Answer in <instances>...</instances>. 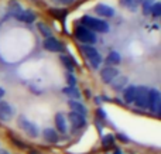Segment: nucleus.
<instances>
[{"label": "nucleus", "instance_id": "nucleus-19", "mask_svg": "<svg viewBox=\"0 0 161 154\" xmlns=\"http://www.w3.org/2000/svg\"><path fill=\"white\" fill-rule=\"evenodd\" d=\"M62 92H64L67 96H69V98H72V101H74V99H78L79 96H80L79 91L76 89L75 86H68V88H64V91H62Z\"/></svg>", "mask_w": 161, "mask_h": 154}, {"label": "nucleus", "instance_id": "nucleus-22", "mask_svg": "<svg viewBox=\"0 0 161 154\" xmlns=\"http://www.w3.org/2000/svg\"><path fill=\"white\" fill-rule=\"evenodd\" d=\"M8 8H10V13L13 14V16H16V14H19L20 11L23 10L21 7H20V4L16 2V0H11L10 4H8Z\"/></svg>", "mask_w": 161, "mask_h": 154}, {"label": "nucleus", "instance_id": "nucleus-10", "mask_svg": "<svg viewBox=\"0 0 161 154\" xmlns=\"http://www.w3.org/2000/svg\"><path fill=\"white\" fill-rule=\"evenodd\" d=\"M68 119H69V122H71V124H72V127H75V129H80V127H83V126L86 124L85 116L79 115V113L69 112V115H68Z\"/></svg>", "mask_w": 161, "mask_h": 154}, {"label": "nucleus", "instance_id": "nucleus-7", "mask_svg": "<svg viewBox=\"0 0 161 154\" xmlns=\"http://www.w3.org/2000/svg\"><path fill=\"white\" fill-rule=\"evenodd\" d=\"M42 47L44 50L50 51V52H61L64 51V44L61 41H58L54 37H50V38H45L44 42H42Z\"/></svg>", "mask_w": 161, "mask_h": 154}, {"label": "nucleus", "instance_id": "nucleus-11", "mask_svg": "<svg viewBox=\"0 0 161 154\" xmlns=\"http://www.w3.org/2000/svg\"><path fill=\"white\" fill-rule=\"evenodd\" d=\"M14 17H16L17 20H20V21H23V23H28V24L36 21V13H34L33 10H21Z\"/></svg>", "mask_w": 161, "mask_h": 154}, {"label": "nucleus", "instance_id": "nucleus-21", "mask_svg": "<svg viewBox=\"0 0 161 154\" xmlns=\"http://www.w3.org/2000/svg\"><path fill=\"white\" fill-rule=\"evenodd\" d=\"M37 27H38L40 33H41L42 36L45 37V38H50V37H53V36H51V30L48 28V25L44 24V23H38V24H37Z\"/></svg>", "mask_w": 161, "mask_h": 154}, {"label": "nucleus", "instance_id": "nucleus-13", "mask_svg": "<svg viewBox=\"0 0 161 154\" xmlns=\"http://www.w3.org/2000/svg\"><path fill=\"white\" fill-rule=\"evenodd\" d=\"M68 105H69V107L72 109L71 112L79 113V115H82V116H85V118H86V115H88V110H86V107L83 106L82 103H79L78 101H72V99H69Z\"/></svg>", "mask_w": 161, "mask_h": 154}, {"label": "nucleus", "instance_id": "nucleus-15", "mask_svg": "<svg viewBox=\"0 0 161 154\" xmlns=\"http://www.w3.org/2000/svg\"><path fill=\"white\" fill-rule=\"evenodd\" d=\"M136 92H137V86H127L123 92V98H125V102L127 103H133L134 102V98H136Z\"/></svg>", "mask_w": 161, "mask_h": 154}, {"label": "nucleus", "instance_id": "nucleus-12", "mask_svg": "<svg viewBox=\"0 0 161 154\" xmlns=\"http://www.w3.org/2000/svg\"><path fill=\"white\" fill-rule=\"evenodd\" d=\"M95 13L102 16V17H113L114 10L110 7V6H106L105 3H99V4L95 7Z\"/></svg>", "mask_w": 161, "mask_h": 154}, {"label": "nucleus", "instance_id": "nucleus-20", "mask_svg": "<svg viewBox=\"0 0 161 154\" xmlns=\"http://www.w3.org/2000/svg\"><path fill=\"white\" fill-rule=\"evenodd\" d=\"M106 61L109 62V64H119L122 59H120V54L116 52V51H112V52L108 54V57H106Z\"/></svg>", "mask_w": 161, "mask_h": 154}, {"label": "nucleus", "instance_id": "nucleus-31", "mask_svg": "<svg viewBox=\"0 0 161 154\" xmlns=\"http://www.w3.org/2000/svg\"><path fill=\"white\" fill-rule=\"evenodd\" d=\"M30 154H38V153H34V151H31V153H30Z\"/></svg>", "mask_w": 161, "mask_h": 154}, {"label": "nucleus", "instance_id": "nucleus-27", "mask_svg": "<svg viewBox=\"0 0 161 154\" xmlns=\"http://www.w3.org/2000/svg\"><path fill=\"white\" fill-rule=\"evenodd\" d=\"M59 3H62V4H69V3L75 2V0H58Z\"/></svg>", "mask_w": 161, "mask_h": 154}, {"label": "nucleus", "instance_id": "nucleus-16", "mask_svg": "<svg viewBox=\"0 0 161 154\" xmlns=\"http://www.w3.org/2000/svg\"><path fill=\"white\" fill-rule=\"evenodd\" d=\"M42 136H44V139L48 143H57V141H58V133L54 129H51V127H47V129L42 132Z\"/></svg>", "mask_w": 161, "mask_h": 154}, {"label": "nucleus", "instance_id": "nucleus-8", "mask_svg": "<svg viewBox=\"0 0 161 154\" xmlns=\"http://www.w3.org/2000/svg\"><path fill=\"white\" fill-rule=\"evenodd\" d=\"M14 115L13 107L7 102H0V120L2 122H10Z\"/></svg>", "mask_w": 161, "mask_h": 154}, {"label": "nucleus", "instance_id": "nucleus-18", "mask_svg": "<svg viewBox=\"0 0 161 154\" xmlns=\"http://www.w3.org/2000/svg\"><path fill=\"white\" fill-rule=\"evenodd\" d=\"M59 59H61V62L65 65V67H67V69H68V71H71V72H72V71H74V68L76 67L75 61H72V58H71V57L61 55V58H59Z\"/></svg>", "mask_w": 161, "mask_h": 154}, {"label": "nucleus", "instance_id": "nucleus-26", "mask_svg": "<svg viewBox=\"0 0 161 154\" xmlns=\"http://www.w3.org/2000/svg\"><path fill=\"white\" fill-rule=\"evenodd\" d=\"M113 143V136H106V137H103V144H106V146H109V144Z\"/></svg>", "mask_w": 161, "mask_h": 154}, {"label": "nucleus", "instance_id": "nucleus-29", "mask_svg": "<svg viewBox=\"0 0 161 154\" xmlns=\"http://www.w3.org/2000/svg\"><path fill=\"white\" fill-rule=\"evenodd\" d=\"M113 154H122V151H120V150H116V151H114Z\"/></svg>", "mask_w": 161, "mask_h": 154}, {"label": "nucleus", "instance_id": "nucleus-3", "mask_svg": "<svg viewBox=\"0 0 161 154\" xmlns=\"http://www.w3.org/2000/svg\"><path fill=\"white\" fill-rule=\"evenodd\" d=\"M75 37L79 40L80 42H83V44H88V45H92L96 42V36H95V33H92L91 30H88L86 27H83L82 24L76 25L75 27Z\"/></svg>", "mask_w": 161, "mask_h": 154}, {"label": "nucleus", "instance_id": "nucleus-25", "mask_svg": "<svg viewBox=\"0 0 161 154\" xmlns=\"http://www.w3.org/2000/svg\"><path fill=\"white\" fill-rule=\"evenodd\" d=\"M67 79H68V84H69V86H75V76L72 75V72L68 74Z\"/></svg>", "mask_w": 161, "mask_h": 154}, {"label": "nucleus", "instance_id": "nucleus-23", "mask_svg": "<svg viewBox=\"0 0 161 154\" xmlns=\"http://www.w3.org/2000/svg\"><path fill=\"white\" fill-rule=\"evenodd\" d=\"M120 3H122V6H125V7H127V8H131V10H134L137 6L136 0H120Z\"/></svg>", "mask_w": 161, "mask_h": 154}, {"label": "nucleus", "instance_id": "nucleus-5", "mask_svg": "<svg viewBox=\"0 0 161 154\" xmlns=\"http://www.w3.org/2000/svg\"><path fill=\"white\" fill-rule=\"evenodd\" d=\"M148 107L151 112L160 113L161 110V95L157 89H148Z\"/></svg>", "mask_w": 161, "mask_h": 154}, {"label": "nucleus", "instance_id": "nucleus-28", "mask_svg": "<svg viewBox=\"0 0 161 154\" xmlns=\"http://www.w3.org/2000/svg\"><path fill=\"white\" fill-rule=\"evenodd\" d=\"M4 89H3V88H0V99H2L3 98V96H4Z\"/></svg>", "mask_w": 161, "mask_h": 154}, {"label": "nucleus", "instance_id": "nucleus-24", "mask_svg": "<svg viewBox=\"0 0 161 154\" xmlns=\"http://www.w3.org/2000/svg\"><path fill=\"white\" fill-rule=\"evenodd\" d=\"M150 11L153 13V16L158 17L160 14H161V4H160V3H154V4H151Z\"/></svg>", "mask_w": 161, "mask_h": 154}, {"label": "nucleus", "instance_id": "nucleus-4", "mask_svg": "<svg viewBox=\"0 0 161 154\" xmlns=\"http://www.w3.org/2000/svg\"><path fill=\"white\" fill-rule=\"evenodd\" d=\"M19 126L27 133L30 137H37L38 136V127L34 124L31 120H28L25 116H20L19 118Z\"/></svg>", "mask_w": 161, "mask_h": 154}, {"label": "nucleus", "instance_id": "nucleus-6", "mask_svg": "<svg viewBox=\"0 0 161 154\" xmlns=\"http://www.w3.org/2000/svg\"><path fill=\"white\" fill-rule=\"evenodd\" d=\"M134 105L137 107H142V109H146L148 107V89L146 86H139L136 92V98H134Z\"/></svg>", "mask_w": 161, "mask_h": 154}, {"label": "nucleus", "instance_id": "nucleus-2", "mask_svg": "<svg viewBox=\"0 0 161 154\" xmlns=\"http://www.w3.org/2000/svg\"><path fill=\"white\" fill-rule=\"evenodd\" d=\"M80 51H82L83 55L89 59V62H91V65L93 68H97L100 64H102V57H100L99 51H97L93 45L83 44V45H80Z\"/></svg>", "mask_w": 161, "mask_h": 154}, {"label": "nucleus", "instance_id": "nucleus-1", "mask_svg": "<svg viewBox=\"0 0 161 154\" xmlns=\"http://www.w3.org/2000/svg\"><path fill=\"white\" fill-rule=\"evenodd\" d=\"M82 25L86 27L88 30H91L92 33H108L109 31V24L106 21L100 19H96L93 16H83L82 17Z\"/></svg>", "mask_w": 161, "mask_h": 154}, {"label": "nucleus", "instance_id": "nucleus-30", "mask_svg": "<svg viewBox=\"0 0 161 154\" xmlns=\"http://www.w3.org/2000/svg\"><path fill=\"white\" fill-rule=\"evenodd\" d=\"M0 154H10V153H7V151H2Z\"/></svg>", "mask_w": 161, "mask_h": 154}, {"label": "nucleus", "instance_id": "nucleus-9", "mask_svg": "<svg viewBox=\"0 0 161 154\" xmlns=\"http://www.w3.org/2000/svg\"><path fill=\"white\" fill-rule=\"evenodd\" d=\"M117 75H119V71L113 67H105L100 71V78H102V81L105 84H110Z\"/></svg>", "mask_w": 161, "mask_h": 154}, {"label": "nucleus", "instance_id": "nucleus-14", "mask_svg": "<svg viewBox=\"0 0 161 154\" xmlns=\"http://www.w3.org/2000/svg\"><path fill=\"white\" fill-rule=\"evenodd\" d=\"M55 126L59 130V133H67L68 126H67V120H65V116L62 113H57L55 115Z\"/></svg>", "mask_w": 161, "mask_h": 154}, {"label": "nucleus", "instance_id": "nucleus-17", "mask_svg": "<svg viewBox=\"0 0 161 154\" xmlns=\"http://www.w3.org/2000/svg\"><path fill=\"white\" fill-rule=\"evenodd\" d=\"M110 84H112V88H113V89H122V88L127 84V78H126V76H119L117 75L116 78L110 82Z\"/></svg>", "mask_w": 161, "mask_h": 154}]
</instances>
